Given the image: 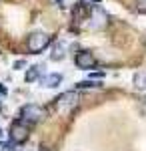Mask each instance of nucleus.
<instances>
[{"label":"nucleus","mask_w":146,"mask_h":151,"mask_svg":"<svg viewBox=\"0 0 146 151\" xmlns=\"http://www.w3.org/2000/svg\"><path fill=\"white\" fill-rule=\"evenodd\" d=\"M102 85L100 81H94V79H90V81H82V83H76V89H100Z\"/></svg>","instance_id":"9d476101"},{"label":"nucleus","mask_w":146,"mask_h":151,"mask_svg":"<svg viewBox=\"0 0 146 151\" xmlns=\"http://www.w3.org/2000/svg\"><path fill=\"white\" fill-rule=\"evenodd\" d=\"M138 10H144L146 12V0H140V2H138Z\"/></svg>","instance_id":"f8f14e48"},{"label":"nucleus","mask_w":146,"mask_h":151,"mask_svg":"<svg viewBox=\"0 0 146 151\" xmlns=\"http://www.w3.org/2000/svg\"><path fill=\"white\" fill-rule=\"evenodd\" d=\"M90 14H92V6L88 4V0H82L72 8V18L74 20H88Z\"/></svg>","instance_id":"423d86ee"},{"label":"nucleus","mask_w":146,"mask_h":151,"mask_svg":"<svg viewBox=\"0 0 146 151\" xmlns=\"http://www.w3.org/2000/svg\"><path fill=\"white\" fill-rule=\"evenodd\" d=\"M38 151H52V149H50V147H46V145H42V147H40Z\"/></svg>","instance_id":"2eb2a0df"},{"label":"nucleus","mask_w":146,"mask_h":151,"mask_svg":"<svg viewBox=\"0 0 146 151\" xmlns=\"http://www.w3.org/2000/svg\"><path fill=\"white\" fill-rule=\"evenodd\" d=\"M94 20L90 22V28H96V30H100V28H104L106 24H108V14L104 10H100V8H96V10H92V14H90Z\"/></svg>","instance_id":"0eeeda50"},{"label":"nucleus","mask_w":146,"mask_h":151,"mask_svg":"<svg viewBox=\"0 0 146 151\" xmlns=\"http://www.w3.org/2000/svg\"><path fill=\"white\" fill-rule=\"evenodd\" d=\"M54 4L56 6H64V0H54Z\"/></svg>","instance_id":"4468645a"},{"label":"nucleus","mask_w":146,"mask_h":151,"mask_svg":"<svg viewBox=\"0 0 146 151\" xmlns=\"http://www.w3.org/2000/svg\"><path fill=\"white\" fill-rule=\"evenodd\" d=\"M74 63H76L78 69H84V70H90L96 67V58L90 50H78L76 57H74Z\"/></svg>","instance_id":"39448f33"},{"label":"nucleus","mask_w":146,"mask_h":151,"mask_svg":"<svg viewBox=\"0 0 146 151\" xmlns=\"http://www.w3.org/2000/svg\"><path fill=\"white\" fill-rule=\"evenodd\" d=\"M44 109L42 107H38V105H24L22 109H20V117L26 119L28 123H38V121H42L44 119Z\"/></svg>","instance_id":"20e7f679"},{"label":"nucleus","mask_w":146,"mask_h":151,"mask_svg":"<svg viewBox=\"0 0 146 151\" xmlns=\"http://www.w3.org/2000/svg\"><path fill=\"white\" fill-rule=\"evenodd\" d=\"M88 2H90V4H100L102 0H88Z\"/></svg>","instance_id":"dca6fc26"},{"label":"nucleus","mask_w":146,"mask_h":151,"mask_svg":"<svg viewBox=\"0 0 146 151\" xmlns=\"http://www.w3.org/2000/svg\"><path fill=\"white\" fill-rule=\"evenodd\" d=\"M50 42H52V36H50V35L36 30V32H30L28 40H26V47H28V50H30L32 55H40Z\"/></svg>","instance_id":"7ed1b4c3"},{"label":"nucleus","mask_w":146,"mask_h":151,"mask_svg":"<svg viewBox=\"0 0 146 151\" xmlns=\"http://www.w3.org/2000/svg\"><path fill=\"white\" fill-rule=\"evenodd\" d=\"M0 93L4 95V93H6V89H4V87H0Z\"/></svg>","instance_id":"a211bd4d"},{"label":"nucleus","mask_w":146,"mask_h":151,"mask_svg":"<svg viewBox=\"0 0 146 151\" xmlns=\"http://www.w3.org/2000/svg\"><path fill=\"white\" fill-rule=\"evenodd\" d=\"M90 79H102V73L98 70V73H90Z\"/></svg>","instance_id":"ddd939ff"},{"label":"nucleus","mask_w":146,"mask_h":151,"mask_svg":"<svg viewBox=\"0 0 146 151\" xmlns=\"http://www.w3.org/2000/svg\"><path fill=\"white\" fill-rule=\"evenodd\" d=\"M78 103H80V95L76 91H66V93L58 95L54 99V107H56L58 113H70L78 107Z\"/></svg>","instance_id":"f03ea898"},{"label":"nucleus","mask_w":146,"mask_h":151,"mask_svg":"<svg viewBox=\"0 0 146 151\" xmlns=\"http://www.w3.org/2000/svg\"><path fill=\"white\" fill-rule=\"evenodd\" d=\"M30 127H32V123H28L26 119L18 117V119L10 125V141L14 143V145L24 143V141L30 137Z\"/></svg>","instance_id":"f257e3e1"},{"label":"nucleus","mask_w":146,"mask_h":151,"mask_svg":"<svg viewBox=\"0 0 146 151\" xmlns=\"http://www.w3.org/2000/svg\"><path fill=\"white\" fill-rule=\"evenodd\" d=\"M142 115H144V117H146V103H144V105H142Z\"/></svg>","instance_id":"f3484780"},{"label":"nucleus","mask_w":146,"mask_h":151,"mask_svg":"<svg viewBox=\"0 0 146 151\" xmlns=\"http://www.w3.org/2000/svg\"><path fill=\"white\" fill-rule=\"evenodd\" d=\"M40 83H42V87L54 89V87H58V85L62 83V75H58V73H48L46 77H42V79H40Z\"/></svg>","instance_id":"6e6552de"},{"label":"nucleus","mask_w":146,"mask_h":151,"mask_svg":"<svg viewBox=\"0 0 146 151\" xmlns=\"http://www.w3.org/2000/svg\"><path fill=\"white\" fill-rule=\"evenodd\" d=\"M134 85H136V89H142V91H146V70H142V73H136V75H134Z\"/></svg>","instance_id":"1a4fd4ad"},{"label":"nucleus","mask_w":146,"mask_h":151,"mask_svg":"<svg viewBox=\"0 0 146 151\" xmlns=\"http://www.w3.org/2000/svg\"><path fill=\"white\" fill-rule=\"evenodd\" d=\"M38 75H40V67H30V69L26 70V77H24V79L28 83H32V81L38 79Z\"/></svg>","instance_id":"9b49d317"}]
</instances>
